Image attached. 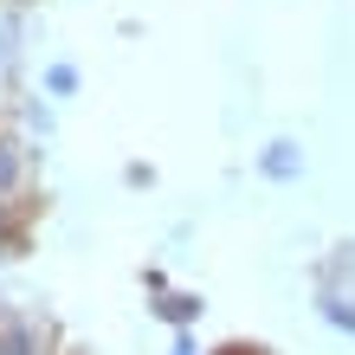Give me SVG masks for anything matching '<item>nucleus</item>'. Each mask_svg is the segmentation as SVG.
I'll return each instance as SVG.
<instances>
[{
  "label": "nucleus",
  "instance_id": "obj_1",
  "mask_svg": "<svg viewBox=\"0 0 355 355\" xmlns=\"http://www.w3.org/2000/svg\"><path fill=\"white\" fill-rule=\"evenodd\" d=\"M291 168H297V155H291V149H284V142H278V149H271V155H265V175H291Z\"/></svg>",
  "mask_w": 355,
  "mask_h": 355
},
{
  "label": "nucleus",
  "instance_id": "obj_2",
  "mask_svg": "<svg viewBox=\"0 0 355 355\" xmlns=\"http://www.w3.org/2000/svg\"><path fill=\"white\" fill-rule=\"evenodd\" d=\"M13 175H19V155L7 149V142H0V187H13Z\"/></svg>",
  "mask_w": 355,
  "mask_h": 355
},
{
  "label": "nucleus",
  "instance_id": "obj_3",
  "mask_svg": "<svg viewBox=\"0 0 355 355\" xmlns=\"http://www.w3.org/2000/svg\"><path fill=\"white\" fill-rule=\"evenodd\" d=\"M220 355H252V349H220Z\"/></svg>",
  "mask_w": 355,
  "mask_h": 355
}]
</instances>
